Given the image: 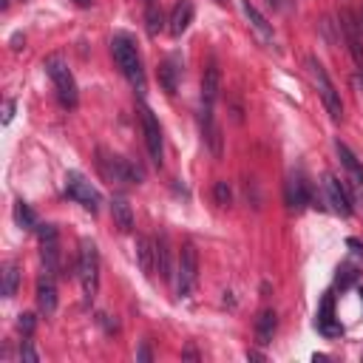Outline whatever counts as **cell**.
<instances>
[{
	"label": "cell",
	"mask_w": 363,
	"mask_h": 363,
	"mask_svg": "<svg viewBox=\"0 0 363 363\" xmlns=\"http://www.w3.org/2000/svg\"><path fill=\"white\" fill-rule=\"evenodd\" d=\"M111 54L119 65V71L125 74V79L136 88L139 96H145V68H142V57L136 51V43L128 34H113L111 40Z\"/></svg>",
	"instance_id": "1"
},
{
	"label": "cell",
	"mask_w": 363,
	"mask_h": 363,
	"mask_svg": "<svg viewBox=\"0 0 363 363\" xmlns=\"http://www.w3.org/2000/svg\"><path fill=\"white\" fill-rule=\"evenodd\" d=\"M306 71H309V79H312V85H315V91H318V96H320V102H323L326 113H329L335 122H340V119H343L340 91H337V88H335V82L329 79V74H326L323 62H320L318 57H306Z\"/></svg>",
	"instance_id": "2"
},
{
	"label": "cell",
	"mask_w": 363,
	"mask_h": 363,
	"mask_svg": "<svg viewBox=\"0 0 363 363\" xmlns=\"http://www.w3.org/2000/svg\"><path fill=\"white\" fill-rule=\"evenodd\" d=\"M43 68H45L48 79L54 82L57 96H60L62 108H77L79 94H77V82H74V74H71V68H68L65 57H62V54H51V57H45V60H43Z\"/></svg>",
	"instance_id": "3"
},
{
	"label": "cell",
	"mask_w": 363,
	"mask_h": 363,
	"mask_svg": "<svg viewBox=\"0 0 363 363\" xmlns=\"http://www.w3.org/2000/svg\"><path fill=\"white\" fill-rule=\"evenodd\" d=\"M77 275H79L85 301H94L96 298V289H99V250H96V244L91 238H82L79 241Z\"/></svg>",
	"instance_id": "4"
},
{
	"label": "cell",
	"mask_w": 363,
	"mask_h": 363,
	"mask_svg": "<svg viewBox=\"0 0 363 363\" xmlns=\"http://www.w3.org/2000/svg\"><path fill=\"white\" fill-rule=\"evenodd\" d=\"M196 284H199V252L190 241H184L179 250V258H176V295L190 298Z\"/></svg>",
	"instance_id": "5"
},
{
	"label": "cell",
	"mask_w": 363,
	"mask_h": 363,
	"mask_svg": "<svg viewBox=\"0 0 363 363\" xmlns=\"http://www.w3.org/2000/svg\"><path fill=\"white\" fill-rule=\"evenodd\" d=\"M96 164H99V173L113 184V182H125V184H130V182H142V167L139 164H133L130 159H122V156H113V153H105V150H99V159H96Z\"/></svg>",
	"instance_id": "6"
},
{
	"label": "cell",
	"mask_w": 363,
	"mask_h": 363,
	"mask_svg": "<svg viewBox=\"0 0 363 363\" xmlns=\"http://www.w3.org/2000/svg\"><path fill=\"white\" fill-rule=\"evenodd\" d=\"M65 193H68V199H74L77 204H82L88 213H99L102 196H99V190L79 170H68L65 173Z\"/></svg>",
	"instance_id": "7"
},
{
	"label": "cell",
	"mask_w": 363,
	"mask_h": 363,
	"mask_svg": "<svg viewBox=\"0 0 363 363\" xmlns=\"http://www.w3.org/2000/svg\"><path fill=\"white\" fill-rule=\"evenodd\" d=\"M139 116H142V130H145V145H147V153H150V162L156 167H162V159H164V147H162V125L156 119V113L139 102Z\"/></svg>",
	"instance_id": "8"
},
{
	"label": "cell",
	"mask_w": 363,
	"mask_h": 363,
	"mask_svg": "<svg viewBox=\"0 0 363 363\" xmlns=\"http://www.w3.org/2000/svg\"><path fill=\"white\" fill-rule=\"evenodd\" d=\"M37 238H40V258L48 275L60 272V233L54 224H37Z\"/></svg>",
	"instance_id": "9"
},
{
	"label": "cell",
	"mask_w": 363,
	"mask_h": 363,
	"mask_svg": "<svg viewBox=\"0 0 363 363\" xmlns=\"http://www.w3.org/2000/svg\"><path fill=\"white\" fill-rule=\"evenodd\" d=\"M323 193H326V201H329V210H332V213H337V216H343V218L352 216L349 193H346V187H343L332 173L323 176Z\"/></svg>",
	"instance_id": "10"
},
{
	"label": "cell",
	"mask_w": 363,
	"mask_h": 363,
	"mask_svg": "<svg viewBox=\"0 0 363 363\" xmlns=\"http://www.w3.org/2000/svg\"><path fill=\"white\" fill-rule=\"evenodd\" d=\"M335 150H337V159H340V164L346 167V173H349V182H352V187H354V193L363 199V164H360V159L352 153V147L346 145V142H335Z\"/></svg>",
	"instance_id": "11"
},
{
	"label": "cell",
	"mask_w": 363,
	"mask_h": 363,
	"mask_svg": "<svg viewBox=\"0 0 363 363\" xmlns=\"http://www.w3.org/2000/svg\"><path fill=\"white\" fill-rule=\"evenodd\" d=\"M284 193H286V207L295 210V213H301V210L312 201V196H309V182H306L301 173H292V176L286 179Z\"/></svg>",
	"instance_id": "12"
},
{
	"label": "cell",
	"mask_w": 363,
	"mask_h": 363,
	"mask_svg": "<svg viewBox=\"0 0 363 363\" xmlns=\"http://www.w3.org/2000/svg\"><path fill=\"white\" fill-rule=\"evenodd\" d=\"M315 326H318L320 335H326V337H340V335H343V326H340L337 318H335V298H332V295H326V298L320 301Z\"/></svg>",
	"instance_id": "13"
},
{
	"label": "cell",
	"mask_w": 363,
	"mask_h": 363,
	"mask_svg": "<svg viewBox=\"0 0 363 363\" xmlns=\"http://www.w3.org/2000/svg\"><path fill=\"white\" fill-rule=\"evenodd\" d=\"M193 14H196V6H193V0H179V3L173 6V11H170V20H167V28H170V34H173V37H182V34L190 28V23H193Z\"/></svg>",
	"instance_id": "14"
},
{
	"label": "cell",
	"mask_w": 363,
	"mask_h": 363,
	"mask_svg": "<svg viewBox=\"0 0 363 363\" xmlns=\"http://www.w3.org/2000/svg\"><path fill=\"white\" fill-rule=\"evenodd\" d=\"M218 91H221V71L216 62H210L201 77V108H213L218 99Z\"/></svg>",
	"instance_id": "15"
},
{
	"label": "cell",
	"mask_w": 363,
	"mask_h": 363,
	"mask_svg": "<svg viewBox=\"0 0 363 363\" xmlns=\"http://www.w3.org/2000/svg\"><path fill=\"white\" fill-rule=\"evenodd\" d=\"M179 77H182V60H179V54H170V57L159 65V82H162V88H164L167 96L176 94V88H179Z\"/></svg>",
	"instance_id": "16"
},
{
	"label": "cell",
	"mask_w": 363,
	"mask_h": 363,
	"mask_svg": "<svg viewBox=\"0 0 363 363\" xmlns=\"http://www.w3.org/2000/svg\"><path fill=\"white\" fill-rule=\"evenodd\" d=\"M37 309H40L45 318H51V315L57 312V286H54L51 275H43V278L37 281Z\"/></svg>",
	"instance_id": "17"
},
{
	"label": "cell",
	"mask_w": 363,
	"mask_h": 363,
	"mask_svg": "<svg viewBox=\"0 0 363 363\" xmlns=\"http://www.w3.org/2000/svg\"><path fill=\"white\" fill-rule=\"evenodd\" d=\"M241 11L247 14V20H250V26H252V31L264 40V43H272L275 40V34H272V26H269V20L250 3V0H241Z\"/></svg>",
	"instance_id": "18"
},
{
	"label": "cell",
	"mask_w": 363,
	"mask_h": 363,
	"mask_svg": "<svg viewBox=\"0 0 363 363\" xmlns=\"http://www.w3.org/2000/svg\"><path fill=\"white\" fill-rule=\"evenodd\" d=\"M136 261H139V269L145 275H153L156 269V244L147 238V235H136Z\"/></svg>",
	"instance_id": "19"
},
{
	"label": "cell",
	"mask_w": 363,
	"mask_h": 363,
	"mask_svg": "<svg viewBox=\"0 0 363 363\" xmlns=\"http://www.w3.org/2000/svg\"><path fill=\"white\" fill-rule=\"evenodd\" d=\"M111 216H113V224L122 233H130L133 230V210H130V204H128L125 196H113L111 199Z\"/></svg>",
	"instance_id": "20"
},
{
	"label": "cell",
	"mask_w": 363,
	"mask_h": 363,
	"mask_svg": "<svg viewBox=\"0 0 363 363\" xmlns=\"http://www.w3.org/2000/svg\"><path fill=\"white\" fill-rule=\"evenodd\" d=\"M153 244H156V269H159V275L164 281H170L173 267H170V241H167V233H159Z\"/></svg>",
	"instance_id": "21"
},
{
	"label": "cell",
	"mask_w": 363,
	"mask_h": 363,
	"mask_svg": "<svg viewBox=\"0 0 363 363\" xmlns=\"http://www.w3.org/2000/svg\"><path fill=\"white\" fill-rule=\"evenodd\" d=\"M275 326H278L275 312H272V309H264V312L255 318V340H258L261 346H267V343L272 340V335H275Z\"/></svg>",
	"instance_id": "22"
},
{
	"label": "cell",
	"mask_w": 363,
	"mask_h": 363,
	"mask_svg": "<svg viewBox=\"0 0 363 363\" xmlns=\"http://www.w3.org/2000/svg\"><path fill=\"white\" fill-rule=\"evenodd\" d=\"M17 286H20V267H17V261H9L3 267V286H0L3 298H14Z\"/></svg>",
	"instance_id": "23"
},
{
	"label": "cell",
	"mask_w": 363,
	"mask_h": 363,
	"mask_svg": "<svg viewBox=\"0 0 363 363\" xmlns=\"http://www.w3.org/2000/svg\"><path fill=\"white\" fill-rule=\"evenodd\" d=\"M14 221L23 230H37V216L26 201H14Z\"/></svg>",
	"instance_id": "24"
},
{
	"label": "cell",
	"mask_w": 363,
	"mask_h": 363,
	"mask_svg": "<svg viewBox=\"0 0 363 363\" xmlns=\"http://www.w3.org/2000/svg\"><path fill=\"white\" fill-rule=\"evenodd\" d=\"M145 23H147V34H159L164 28V17H162V9L147 0V11H145Z\"/></svg>",
	"instance_id": "25"
},
{
	"label": "cell",
	"mask_w": 363,
	"mask_h": 363,
	"mask_svg": "<svg viewBox=\"0 0 363 363\" xmlns=\"http://www.w3.org/2000/svg\"><path fill=\"white\" fill-rule=\"evenodd\" d=\"M360 272H357V264H352V261H346V264H340V269H337V286L340 289H346V286H352L354 284V278H357Z\"/></svg>",
	"instance_id": "26"
},
{
	"label": "cell",
	"mask_w": 363,
	"mask_h": 363,
	"mask_svg": "<svg viewBox=\"0 0 363 363\" xmlns=\"http://www.w3.org/2000/svg\"><path fill=\"white\" fill-rule=\"evenodd\" d=\"M213 196H216V204L227 207V204H230V199H233V193H230V184H227V182H216V187H213Z\"/></svg>",
	"instance_id": "27"
},
{
	"label": "cell",
	"mask_w": 363,
	"mask_h": 363,
	"mask_svg": "<svg viewBox=\"0 0 363 363\" xmlns=\"http://www.w3.org/2000/svg\"><path fill=\"white\" fill-rule=\"evenodd\" d=\"M34 326H37L34 315H31V312H23V315H20V320H17V329H20V332H23L26 337H28V335L34 332Z\"/></svg>",
	"instance_id": "28"
},
{
	"label": "cell",
	"mask_w": 363,
	"mask_h": 363,
	"mask_svg": "<svg viewBox=\"0 0 363 363\" xmlns=\"http://www.w3.org/2000/svg\"><path fill=\"white\" fill-rule=\"evenodd\" d=\"M20 357H23L26 363H37V360H40V354H37L34 346H31V340H23V346H20Z\"/></svg>",
	"instance_id": "29"
},
{
	"label": "cell",
	"mask_w": 363,
	"mask_h": 363,
	"mask_svg": "<svg viewBox=\"0 0 363 363\" xmlns=\"http://www.w3.org/2000/svg\"><path fill=\"white\" fill-rule=\"evenodd\" d=\"M14 111H17V102L14 99H6V105H3V125H9L14 119Z\"/></svg>",
	"instance_id": "30"
},
{
	"label": "cell",
	"mask_w": 363,
	"mask_h": 363,
	"mask_svg": "<svg viewBox=\"0 0 363 363\" xmlns=\"http://www.w3.org/2000/svg\"><path fill=\"white\" fill-rule=\"evenodd\" d=\"M346 244H349V247H352V252H354V255H360V258H363V244H360V241H357V238H349V241H346Z\"/></svg>",
	"instance_id": "31"
},
{
	"label": "cell",
	"mask_w": 363,
	"mask_h": 363,
	"mask_svg": "<svg viewBox=\"0 0 363 363\" xmlns=\"http://www.w3.org/2000/svg\"><path fill=\"white\" fill-rule=\"evenodd\" d=\"M136 357H139V360H150V352H147V346H142V349H139V354H136Z\"/></svg>",
	"instance_id": "32"
},
{
	"label": "cell",
	"mask_w": 363,
	"mask_h": 363,
	"mask_svg": "<svg viewBox=\"0 0 363 363\" xmlns=\"http://www.w3.org/2000/svg\"><path fill=\"white\" fill-rule=\"evenodd\" d=\"M77 6H91V0H74Z\"/></svg>",
	"instance_id": "33"
},
{
	"label": "cell",
	"mask_w": 363,
	"mask_h": 363,
	"mask_svg": "<svg viewBox=\"0 0 363 363\" xmlns=\"http://www.w3.org/2000/svg\"><path fill=\"white\" fill-rule=\"evenodd\" d=\"M360 301H363V289H360Z\"/></svg>",
	"instance_id": "34"
},
{
	"label": "cell",
	"mask_w": 363,
	"mask_h": 363,
	"mask_svg": "<svg viewBox=\"0 0 363 363\" xmlns=\"http://www.w3.org/2000/svg\"><path fill=\"white\" fill-rule=\"evenodd\" d=\"M269 3H278V0H269Z\"/></svg>",
	"instance_id": "35"
}]
</instances>
